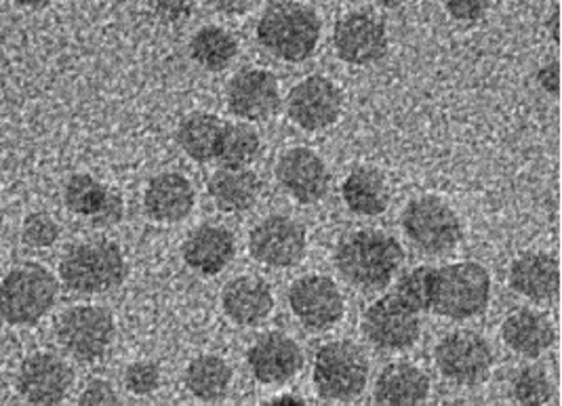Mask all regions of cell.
I'll list each match as a JSON object with an SVG mask.
<instances>
[{
  "label": "cell",
  "mask_w": 562,
  "mask_h": 406,
  "mask_svg": "<svg viewBox=\"0 0 562 406\" xmlns=\"http://www.w3.org/2000/svg\"><path fill=\"white\" fill-rule=\"evenodd\" d=\"M488 300L491 274L479 261L419 266L367 307L362 332L382 352H403L419 339L424 314L470 320L485 314Z\"/></svg>",
  "instance_id": "1"
},
{
  "label": "cell",
  "mask_w": 562,
  "mask_h": 406,
  "mask_svg": "<svg viewBox=\"0 0 562 406\" xmlns=\"http://www.w3.org/2000/svg\"><path fill=\"white\" fill-rule=\"evenodd\" d=\"M435 360L445 380L458 385H479L488 377L495 356L483 335L474 330H456L440 339Z\"/></svg>",
  "instance_id": "9"
},
{
  "label": "cell",
  "mask_w": 562,
  "mask_h": 406,
  "mask_svg": "<svg viewBox=\"0 0 562 406\" xmlns=\"http://www.w3.org/2000/svg\"><path fill=\"white\" fill-rule=\"evenodd\" d=\"M64 201L72 213L91 219V224L98 228L119 224L125 213L123 196L89 173H77L68 179Z\"/></svg>",
  "instance_id": "17"
},
{
  "label": "cell",
  "mask_w": 562,
  "mask_h": 406,
  "mask_svg": "<svg viewBox=\"0 0 562 406\" xmlns=\"http://www.w3.org/2000/svg\"><path fill=\"white\" fill-rule=\"evenodd\" d=\"M226 125L228 123L217 114L192 112L176 131L179 148L201 165L217 162L226 137Z\"/></svg>",
  "instance_id": "24"
},
{
  "label": "cell",
  "mask_w": 562,
  "mask_h": 406,
  "mask_svg": "<svg viewBox=\"0 0 562 406\" xmlns=\"http://www.w3.org/2000/svg\"><path fill=\"white\" fill-rule=\"evenodd\" d=\"M261 406H307L302 398H297V396H289V394H284V396H279V398H272V401H268V403H263Z\"/></svg>",
  "instance_id": "38"
},
{
  "label": "cell",
  "mask_w": 562,
  "mask_h": 406,
  "mask_svg": "<svg viewBox=\"0 0 562 406\" xmlns=\"http://www.w3.org/2000/svg\"><path fill=\"white\" fill-rule=\"evenodd\" d=\"M220 11H226V13H245L251 9V2H215Z\"/></svg>",
  "instance_id": "39"
},
{
  "label": "cell",
  "mask_w": 562,
  "mask_h": 406,
  "mask_svg": "<svg viewBox=\"0 0 562 406\" xmlns=\"http://www.w3.org/2000/svg\"><path fill=\"white\" fill-rule=\"evenodd\" d=\"M228 108L243 121H268L281 110L279 78L263 68H249L238 72L228 84Z\"/></svg>",
  "instance_id": "15"
},
{
  "label": "cell",
  "mask_w": 562,
  "mask_h": 406,
  "mask_svg": "<svg viewBox=\"0 0 562 406\" xmlns=\"http://www.w3.org/2000/svg\"><path fill=\"white\" fill-rule=\"evenodd\" d=\"M75 375L70 366L52 354L36 352L27 356L18 373L20 396L30 406H59L70 394Z\"/></svg>",
  "instance_id": "12"
},
{
  "label": "cell",
  "mask_w": 562,
  "mask_h": 406,
  "mask_svg": "<svg viewBox=\"0 0 562 406\" xmlns=\"http://www.w3.org/2000/svg\"><path fill=\"white\" fill-rule=\"evenodd\" d=\"M231 385V364L220 356H199L186 369V387L203 403H217L226 398Z\"/></svg>",
  "instance_id": "28"
},
{
  "label": "cell",
  "mask_w": 562,
  "mask_h": 406,
  "mask_svg": "<svg viewBox=\"0 0 562 406\" xmlns=\"http://www.w3.org/2000/svg\"><path fill=\"white\" fill-rule=\"evenodd\" d=\"M196 192L181 173H160L150 179L144 206L148 217L158 224H179L194 211Z\"/></svg>",
  "instance_id": "19"
},
{
  "label": "cell",
  "mask_w": 562,
  "mask_h": 406,
  "mask_svg": "<svg viewBox=\"0 0 562 406\" xmlns=\"http://www.w3.org/2000/svg\"><path fill=\"white\" fill-rule=\"evenodd\" d=\"M59 295V284L41 263H22L0 280V318L11 327L43 320Z\"/></svg>",
  "instance_id": "4"
},
{
  "label": "cell",
  "mask_w": 562,
  "mask_h": 406,
  "mask_svg": "<svg viewBox=\"0 0 562 406\" xmlns=\"http://www.w3.org/2000/svg\"><path fill=\"white\" fill-rule=\"evenodd\" d=\"M502 335L512 350L525 358L546 354L557 341L552 323L536 309H518L510 314L502 325Z\"/></svg>",
  "instance_id": "25"
},
{
  "label": "cell",
  "mask_w": 562,
  "mask_h": 406,
  "mask_svg": "<svg viewBox=\"0 0 562 406\" xmlns=\"http://www.w3.org/2000/svg\"><path fill=\"white\" fill-rule=\"evenodd\" d=\"M190 2H156V13L167 22H181L192 13Z\"/></svg>",
  "instance_id": "36"
},
{
  "label": "cell",
  "mask_w": 562,
  "mask_h": 406,
  "mask_svg": "<svg viewBox=\"0 0 562 406\" xmlns=\"http://www.w3.org/2000/svg\"><path fill=\"white\" fill-rule=\"evenodd\" d=\"M341 93L327 77H307L286 98L289 119L304 131L331 127L341 114Z\"/></svg>",
  "instance_id": "13"
},
{
  "label": "cell",
  "mask_w": 562,
  "mask_h": 406,
  "mask_svg": "<svg viewBox=\"0 0 562 406\" xmlns=\"http://www.w3.org/2000/svg\"><path fill=\"white\" fill-rule=\"evenodd\" d=\"M192 59L209 72H222L238 53V43L228 30L220 26L201 27L190 41Z\"/></svg>",
  "instance_id": "29"
},
{
  "label": "cell",
  "mask_w": 562,
  "mask_h": 406,
  "mask_svg": "<svg viewBox=\"0 0 562 406\" xmlns=\"http://www.w3.org/2000/svg\"><path fill=\"white\" fill-rule=\"evenodd\" d=\"M539 84L543 87V89H548L550 93H559V87H561V75H559V61H552L550 66H546V68H541L539 70Z\"/></svg>",
  "instance_id": "37"
},
{
  "label": "cell",
  "mask_w": 562,
  "mask_h": 406,
  "mask_svg": "<svg viewBox=\"0 0 562 406\" xmlns=\"http://www.w3.org/2000/svg\"><path fill=\"white\" fill-rule=\"evenodd\" d=\"M257 41L282 61H304L318 47L321 18L302 2H272L257 24Z\"/></svg>",
  "instance_id": "3"
},
{
  "label": "cell",
  "mask_w": 562,
  "mask_h": 406,
  "mask_svg": "<svg viewBox=\"0 0 562 406\" xmlns=\"http://www.w3.org/2000/svg\"><path fill=\"white\" fill-rule=\"evenodd\" d=\"M222 307L232 323L240 327H256L270 316L274 307V297L263 280L243 277L232 280L224 286Z\"/></svg>",
  "instance_id": "22"
},
{
  "label": "cell",
  "mask_w": 562,
  "mask_h": 406,
  "mask_svg": "<svg viewBox=\"0 0 562 406\" xmlns=\"http://www.w3.org/2000/svg\"><path fill=\"white\" fill-rule=\"evenodd\" d=\"M508 282L512 291L531 302H550L561 289L559 259L548 253L520 255L510 266Z\"/></svg>",
  "instance_id": "20"
},
{
  "label": "cell",
  "mask_w": 562,
  "mask_h": 406,
  "mask_svg": "<svg viewBox=\"0 0 562 406\" xmlns=\"http://www.w3.org/2000/svg\"><path fill=\"white\" fill-rule=\"evenodd\" d=\"M430 396L428 375L411 362L387 364L375 383L378 406H424Z\"/></svg>",
  "instance_id": "23"
},
{
  "label": "cell",
  "mask_w": 562,
  "mask_h": 406,
  "mask_svg": "<svg viewBox=\"0 0 562 406\" xmlns=\"http://www.w3.org/2000/svg\"><path fill=\"white\" fill-rule=\"evenodd\" d=\"M552 394V381L539 366H525L512 381V396L520 406H546Z\"/></svg>",
  "instance_id": "31"
},
{
  "label": "cell",
  "mask_w": 562,
  "mask_h": 406,
  "mask_svg": "<svg viewBox=\"0 0 562 406\" xmlns=\"http://www.w3.org/2000/svg\"><path fill=\"white\" fill-rule=\"evenodd\" d=\"M333 45L339 59L352 66H369L387 53L385 26L371 13L355 11L341 18L333 30Z\"/></svg>",
  "instance_id": "14"
},
{
  "label": "cell",
  "mask_w": 562,
  "mask_h": 406,
  "mask_svg": "<svg viewBox=\"0 0 562 406\" xmlns=\"http://www.w3.org/2000/svg\"><path fill=\"white\" fill-rule=\"evenodd\" d=\"M160 385V369L150 360H137L125 371V387L133 396H150Z\"/></svg>",
  "instance_id": "33"
},
{
  "label": "cell",
  "mask_w": 562,
  "mask_h": 406,
  "mask_svg": "<svg viewBox=\"0 0 562 406\" xmlns=\"http://www.w3.org/2000/svg\"><path fill=\"white\" fill-rule=\"evenodd\" d=\"M306 249V228L286 215H270L249 234L254 259L270 268H293L302 263Z\"/></svg>",
  "instance_id": "10"
},
{
  "label": "cell",
  "mask_w": 562,
  "mask_h": 406,
  "mask_svg": "<svg viewBox=\"0 0 562 406\" xmlns=\"http://www.w3.org/2000/svg\"><path fill=\"white\" fill-rule=\"evenodd\" d=\"M289 305L295 318L312 330L331 329L346 314L339 286L329 277L310 274L289 289Z\"/></svg>",
  "instance_id": "11"
},
{
  "label": "cell",
  "mask_w": 562,
  "mask_h": 406,
  "mask_svg": "<svg viewBox=\"0 0 562 406\" xmlns=\"http://www.w3.org/2000/svg\"><path fill=\"white\" fill-rule=\"evenodd\" d=\"M64 284L80 295H98L123 284L127 261L119 245L108 240L80 243L59 263Z\"/></svg>",
  "instance_id": "5"
},
{
  "label": "cell",
  "mask_w": 562,
  "mask_h": 406,
  "mask_svg": "<svg viewBox=\"0 0 562 406\" xmlns=\"http://www.w3.org/2000/svg\"><path fill=\"white\" fill-rule=\"evenodd\" d=\"M341 199L352 213L362 217H378L385 213L390 192L382 171L373 167H357L341 185Z\"/></svg>",
  "instance_id": "27"
},
{
  "label": "cell",
  "mask_w": 562,
  "mask_h": 406,
  "mask_svg": "<svg viewBox=\"0 0 562 406\" xmlns=\"http://www.w3.org/2000/svg\"><path fill=\"white\" fill-rule=\"evenodd\" d=\"M249 366L257 381L274 385L293 380L304 366V352L291 337L266 332L249 348Z\"/></svg>",
  "instance_id": "18"
},
{
  "label": "cell",
  "mask_w": 562,
  "mask_h": 406,
  "mask_svg": "<svg viewBox=\"0 0 562 406\" xmlns=\"http://www.w3.org/2000/svg\"><path fill=\"white\" fill-rule=\"evenodd\" d=\"M491 2H481V0H449L445 2V9L449 11L451 18H456L458 22H479L486 11H488Z\"/></svg>",
  "instance_id": "35"
},
{
  "label": "cell",
  "mask_w": 562,
  "mask_h": 406,
  "mask_svg": "<svg viewBox=\"0 0 562 406\" xmlns=\"http://www.w3.org/2000/svg\"><path fill=\"white\" fill-rule=\"evenodd\" d=\"M57 339L61 348L82 362L102 358L114 341V316L102 305L82 304L68 307L57 325Z\"/></svg>",
  "instance_id": "8"
},
{
  "label": "cell",
  "mask_w": 562,
  "mask_h": 406,
  "mask_svg": "<svg viewBox=\"0 0 562 406\" xmlns=\"http://www.w3.org/2000/svg\"><path fill=\"white\" fill-rule=\"evenodd\" d=\"M339 277L360 291H384L405 261L401 243L378 229L346 236L335 249Z\"/></svg>",
  "instance_id": "2"
},
{
  "label": "cell",
  "mask_w": 562,
  "mask_h": 406,
  "mask_svg": "<svg viewBox=\"0 0 562 406\" xmlns=\"http://www.w3.org/2000/svg\"><path fill=\"white\" fill-rule=\"evenodd\" d=\"M401 224L422 253H451L463 238L458 213L438 196H419L411 201L401 215Z\"/></svg>",
  "instance_id": "7"
},
{
  "label": "cell",
  "mask_w": 562,
  "mask_h": 406,
  "mask_svg": "<svg viewBox=\"0 0 562 406\" xmlns=\"http://www.w3.org/2000/svg\"><path fill=\"white\" fill-rule=\"evenodd\" d=\"M160 406H167V405H160Z\"/></svg>",
  "instance_id": "40"
},
{
  "label": "cell",
  "mask_w": 562,
  "mask_h": 406,
  "mask_svg": "<svg viewBox=\"0 0 562 406\" xmlns=\"http://www.w3.org/2000/svg\"><path fill=\"white\" fill-rule=\"evenodd\" d=\"M236 253L234 236L220 226H201L192 229L183 240L181 255L188 268L203 277H215L231 266L232 257Z\"/></svg>",
  "instance_id": "21"
},
{
  "label": "cell",
  "mask_w": 562,
  "mask_h": 406,
  "mask_svg": "<svg viewBox=\"0 0 562 406\" xmlns=\"http://www.w3.org/2000/svg\"><path fill=\"white\" fill-rule=\"evenodd\" d=\"M59 236V228L52 215L47 213H32L24 219L22 226V240L32 249H49Z\"/></svg>",
  "instance_id": "32"
},
{
  "label": "cell",
  "mask_w": 562,
  "mask_h": 406,
  "mask_svg": "<svg viewBox=\"0 0 562 406\" xmlns=\"http://www.w3.org/2000/svg\"><path fill=\"white\" fill-rule=\"evenodd\" d=\"M369 381V360L355 341H331L323 346L314 360V385L321 398L355 401Z\"/></svg>",
  "instance_id": "6"
},
{
  "label": "cell",
  "mask_w": 562,
  "mask_h": 406,
  "mask_svg": "<svg viewBox=\"0 0 562 406\" xmlns=\"http://www.w3.org/2000/svg\"><path fill=\"white\" fill-rule=\"evenodd\" d=\"M277 179L282 190L297 203H321L331 185V173L325 160L310 148H291L277 165Z\"/></svg>",
  "instance_id": "16"
},
{
  "label": "cell",
  "mask_w": 562,
  "mask_h": 406,
  "mask_svg": "<svg viewBox=\"0 0 562 406\" xmlns=\"http://www.w3.org/2000/svg\"><path fill=\"white\" fill-rule=\"evenodd\" d=\"M261 153V139L247 123H228L217 165L222 169H247Z\"/></svg>",
  "instance_id": "30"
},
{
  "label": "cell",
  "mask_w": 562,
  "mask_h": 406,
  "mask_svg": "<svg viewBox=\"0 0 562 406\" xmlns=\"http://www.w3.org/2000/svg\"><path fill=\"white\" fill-rule=\"evenodd\" d=\"M77 406H123V403L108 381L93 380L80 392Z\"/></svg>",
  "instance_id": "34"
},
{
  "label": "cell",
  "mask_w": 562,
  "mask_h": 406,
  "mask_svg": "<svg viewBox=\"0 0 562 406\" xmlns=\"http://www.w3.org/2000/svg\"><path fill=\"white\" fill-rule=\"evenodd\" d=\"M209 196L226 213H243L259 201L261 181L249 169H217L209 179Z\"/></svg>",
  "instance_id": "26"
}]
</instances>
